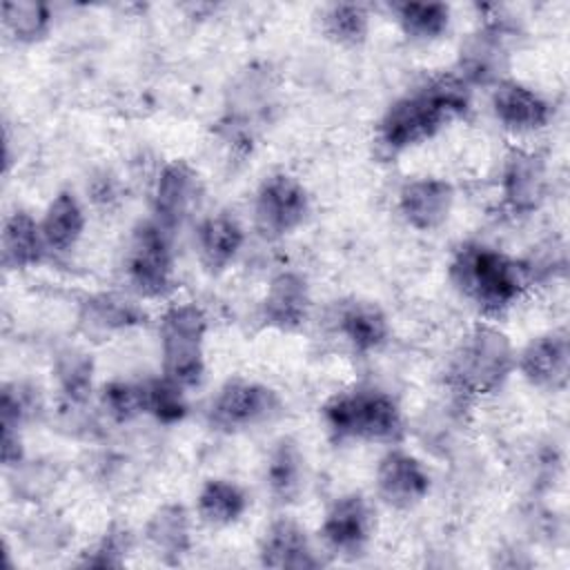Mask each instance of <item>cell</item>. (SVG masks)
Wrapping results in <instances>:
<instances>
[{"label": "cell", "mask_w": 570, "mask_h": 570, "mask_svg": "<svg viewBox=\"0 0 570 570\" xmlns=\"http://www.w3.org/2000/svg\"><path fill=\"white\" fill-rule=\"evenodd\" d=\"M249 508L245 488L232 479H207L196 494V514L203 523L227 528L238 523Z\"/></svg>", "instance_id": "cell-27"}, {"label": "cell", "mask_w": 570, "mask_h": 570, "mask_svg": "<svg viewBox=\"0 0 570 570\" xmlns=\"http://www.w3.org/2000/svg\"><path fill=\"white\" fill-rule=\"evenodd\" d=\"M510 27L505 18L490 16L479 24L459 49V78L472 85L494 87L499 80L508 78L510 65Z\"/></svg>", "instance_id": "cell-11"}, {"label": "cell", "mask_w": 570, "mask_h": 570, "mask_svg": "<svg viewBox=\"0 0 570 570\" xmlns=\"http://www.w3.org/2000/svg\"><path fill=\"white\" fill-rule=\"evenodd\" d=\"M142 305L118 292H89L78 303V325L87 336L109 338L142 325Z\"/></svg>", "instance_id": "cell-22"}, {"label": "cell", "mask_w": 570, "mask_h": 570, "mask_svg": "<svg viewBox=\"0 0 570 570\" xmlns=\"http://www.w3.org/2000/svg\"><path fill=\"white\" fill-rule=\"evenodd\" d=\"M374 488L376 497L387 508L412 510L428 499L432 490V476L416 454L392 445L376 463Z\"/></svg>", "instance_id": "cell-13"}, {"label": "cell", "mask_w": 570, "mask_h": 570, "mask_svg": "<svg viewBox=\"0 0 570 570\" xmlns=\"http://www.w3.org/2000/svg\"><path fill=\"white\" fill-rule=\"evenodd\" d=\"M42 410L36 387L18 381H7L0 392V425L22 430Z\"/></svg>", "instance_id": "cell-34"}, {"label": "cell", "mask_w": 570, "mask_h": 570, "mask_svg": "<svg viewBox=\"0 0 570 570\" xmlns=\"http://www.w3.org/2000/svg\"><path fill=\"white\" fill-rule=\"evenodd\" d=\"M0 454L4 470H16L27 461L24 443H22V430L2 428V441H0Z\"/></svg>", "instance_id": "cell-36"}, {"label": "cell", "mask_w": 570, "mask_h": 570, "mask_svg": "<svg viewBox=\"0 0 570 570\" xmlns=\"http://www.w3.org/2000/svg\"><path fill=\"white\" fill-rule=\"evenodd\" d=\"M523 381L543 392H563L570 374V338L566 327L532 336L519 352L517 365Z\"/></svg>", "instance_id": "cell-15"}, {"label": "cell", "mask_w": 570, "mask_h": 570, "mask_svg": "<svg viewBox=\"0 0 570 570\" xmlns=\"http://www.w3.org/2000/svg\"><path fill=\"white\" fill-rule=\"evenodd\" d=\"M142 387V414H149L154 421L163 425H176L180 423L187 412L189 403L180 385L169 381L167 376H154L140 381Z\"/></svg>", "instance_id": "cell-32"}, {"label": "cell", "mask_w": 570, "mask_h": 570, "mask_svg": "<svg viewBox=\"0 0 570 570\" xmlns=\"http://www.w3.org/2000/svg\"><path fill=\"white\" fill-rule=\"evenodd\" d=\"M96 365L91 354L80 347H65L53 358V381L67 407H85L94 394Z\"/></svg>", "instance_id": "cell-28"}, {"label": "cell", "mask_w": 570, "mask_h": 570, "mask_svg": "<svg viewBox=\"0 0 570 570\" xmlns=\"http://www.w3.org/2000/svg\"><path fill=\"white\" fill-rule=\"evenodd\" d=\"M374 525L372 503L361 492H347L327 505L318 534L330 552L358 557L372 541Z\"/></svg>", "instance_id": "cell-14"}, {"label": "cell", "mask_w": 570, "mask_h": 570, "mask_svg": "<svg viewBox=\"0 0 570 570\" xmlns=\"http://www.w3.org/2000/svg\"><path fill=\"white\" fill-rule=\"evenodd\" d=\"M265 485L274 503L292 505L305 488V454L292 436H281L265 459Z\"/></svg>", "instance_id": "cell-25"}, {"label": "cell", "mask_w": 570, "mask_h": 570, "mask_svg": "<svg viewBox=\"0 0 570 570\" xmlns=\"http://www.w3.org/2000/svg\"><path fill=\"white\" fill-rule=\"evenodd\" d=\"M245 245V227L229 209L207 214L196 227V256L209 276L227 272Z\"/></svg>", "instance_id": "cell-21"}, {"label": "cell", "mask_w": 570, "mask_h": 570, "mask_svg": "<svg viewBox=\"0 0 570 570\" xmlns=\"http://www.w3.org/2000/svg\"><path fill=\"white\" fill-rule=\"evenodd\" d=\"M517 350L494 323L472 325L456 343L448 363V385L461 399H483L499 392L512 376Z\"/></svg>", "instance_id": "cell-4"}, {"label": "cell", "mask_w": 570, "mask_h": 570, "mask_svg": "<svg viewBox=\"0 0 570 570\" xmlns=\"http://www.w3.org/2000/svg\"><path fill=\"white\" fill-rule=\"evenodd\" d=\"M281 396L267 383L247 376L227 379L207 405V425L220 434H236L272 421L281 412Z\"/></svg>", "instance_id": "cell-7"}, {"label": "cell", "mask_w": 570, "mask_h": 570, "mask_svg": "<svg viewBox=\"0 0 570 570\" xmlns=\"http://www.w3.org/2000/svg\"><path fill=\"white\" fill-rule=\"evenodd\" d=\"M490 107L497 122L514 136L537 134L554 116L552 102L541 91L514 78H503L492 87Z\"/></svg>", "instance_id": "cell-16"}, {"label": "cell", "mask_w": 570, "mask_h": 570, "mask_svg": "<svg viewBox=\"0 0 570 570\" xmlns=\"http://www.w3.org/2000/svg\"><path fill=\"white\" fill-rule=\"evenodd\" d=\"M207 314L196 301L167 303L158 316L163 376H167L183 390L198 387L207 372Z\"/></svg>", "instance_id": "cell-5"}, {"label": "cell", "mask_w": 570, "mask_h": 570, "mask_svg": "<svg viewBox=\"0 0 570 570\" xmlns=\"http://www.w3.org/2000/svg\"><path fill=\"white\" fill-rule=\"evenodd\" d=\"M0 256L7 272L33 269L49 256L40 220L27 209H16L4 216L0 232Z\"/></svg>", "instance_id": "cell-23"}, {"label": "cell", "mask_w": 570, "mask_h": 570, "mask_svg": "<svg viewBox=\"0 0 570 570\" xmlns=\"http://www.w3.org/2000/svg\"><path fill=\"white\" fill-rule=\"evenodd\" d=\"M448 276L452 287L485 316L508 312L530 287L523 261L476 240L454 249Z\"/></svg>", "instance_id": "cell-2"}, {"label": "cell", "mask_w": 570, "mask_h": 570, "mask_svg": "<svg viewBox=\"0 0 570 570\" xmlns=\"http://www.w3.org/2000/svg\"><path fill=\"white\" fill-rule=\"evenodd\" d=\"M309 191L289 171H274L261 180L254 194V227L265 240L294 234L309 216Z\"/></svg>", "instance_id": "cell-9"}, {"label": "cell", "mask_w": 570, "mask_h": 570, "mask_svg": "<svg viewBox=\"0 0 570 570\" xmlns=\"http://www.w3.org/2000/svg\"><path fill=\"white\" fill-rule=\"evenodd\" d=\"M100 407L114 423H129L142 414V387L140 381L111 379L100 392Z\"/></svg>", "instance_id": "cell-35"}, {"label": "cell", "mask_w": 570, "mask_h": 570, "mask_svg": "<svg viewBox=\"0 0 570 570\" xmlns=\"http://www.w3.org/2000/svg\"><path fill=\"white\" fill-rule=\"evenodd\" d=\"M125 278L140 301H165L176 285L174 236L151 218L140 220L125 252Z\"/></svg>", "instance_id": "cell-6"}, {"label": "cell", "mask_w": 570, "mask_h": 570, "mask_svg": "<svg viewBox=\"0 0 570 570\" xmlns=\"http://www.w3.org/2000/svg\"><path fill=\"white\" fill-rule=\"evenodd\" d=\"M370 9L361 2H334L321 18L323 33L341 47H361L370 36Z\"/></svg>", "instance_id": "cell-31"}, {"label": "cell", "mask_w": 570, "mask_h": 570, "mask_svg": "<svg viewBox=\"0 0 570 570\" xmlns=\"http://www.w3.org/2000/svg\"><path fill=\"white\" fill-rule=\"evenodd\" d=\"M550 169L548 160L528 147H512L499 169L501 205L512 216H530L548 198Z\"/></svg>", "instance_id": "cell-10"}, {"label": "cell", "mask_w": 570, "mask_h": 570, "mask_svg": "<svg viewBox=\"0 0 570 570\" xmlns=\"http://www.w3.org/2000/svg\"><path fill=\"white\" fill-rule=\"evenodd\" d=\"M454 185L441 176H416L401 185L396 209L407 227L430 234L441 229L454 209Z\"/></svg>", "instance_id": "cell-17"}, {"label": "cell", "mask_w": 570, "mask_h": 570, "mask_svg": "<svg viewBox=\"0 0 570 570\" xmlns=\"http://www.w3.org/2000/svg\"><path fill=\"white\" fill-rule=\"evenodd\" d=\"M2 29L18 45H36L45 40L53 27V13L47 2L7 0L0 7Z\"/></svg>", "instance_id": "cell-30"}, {"label": "cell", "mask_w": 570, "mask_h": 570, "mask_svg": "<svg viewBox=\"0 0 570 570\" xmlns=\"http://www.w3.org/2000/svg\"><path fill=\"white\" fill-rule=\"evenodd\" d=\"M334 330L341 341L356 354L370 356L387 345L392 327L385 309L367 298H350L338 303Z\"/></svg>", "instance_id": "cell-19"}, {"label": "cell", "mask_w": 570, "mask_h": 570, "mask_svg": "<svg viewBox=\"0 0 570 570\" xmlns=\"http://www.w3.org/2000/svg\"><path fill=\"white\" fill-rule=\"evenodd\" d=\"M258 561L276 570H309L321 566L307 530L292 517H276L267 523L258 539Z\"/></svg>", "instance_id": "cell-20"}, {"label": "cell", "mask_w": 570, "mask_h": 570, "mask_svg": "<svg viewBox=\"0 0 570 570\" xmlns=\"http://www.w3.org/2000/svg\"><path fill=\"white\" fill-rule=\"evenodd\" d=\"M38 220L49 254H69L76 249L87 227L85 207L71 189H60L51 196Z\"/></svg>", "instance_id": "cell-26"}, {"label": "cell", "mask_w": 570, "mask_h": 570, "mask_svg": "<svg viewBox=\"0 0 570 570\" xmlns=\"http://www.w3.org/2000/svg\"><path fill=\"white\" fill-rule=\"evenodd\" d=\"M312 314V289L305 274L281 269L272 276L258 303V316L265 327L276 332H298Z\"/></svg>", "instance_id": "cell-18"}, {"label": "cell", "mask_w": 570, "mask_h": 570, "mask_svg": "<svg viewBox=\"0 0 570 570\" xmlns=\"http://www.w3.org/2000/svg\"><path fill=\"white\" fill-rule=\"evenodd\" d=\"M145 541L163 563H180L194 543L187 508L176 501L158 505L145 523Z\"/></svg>", "instance_id": "cell-24"}, {"label": "cell", "mask_w": 570, "mask_h": 570, "mask_svg": "<svg viewBox=\"0 0 570 570\" xmlns=\"http://www.w3.org/2000/svg\"><path fill=\"white\" fill-rule=\"evenodd\" d=\"M392 11L401 33L412 42L441 40L452 24V7L445 2H399Z\"/></svg>", "instance_id": "cell-29"}, {"label": "cell", "mask_w": 570, "mask_h": 570, "mask_svg": "<svg viewBox=\"0 0 570 570\" xmlns=\"http://www.w3.org/2000/svg\"><path fill=\"white\" fill-rule=\"evenodd\" d=\"M200 194V176L187 160L174 158L165 163L158 169L151 187V220L169 236H176V232L194 214Z\"/></svg>", "instance_id": "cell-12"}, {"label": "cell", "mask_w": 570, "mask_h": 570, "mask_svg": "<svg viewBox=\"0 0 570 570\" xmlns=\"http://www.w3.org/2000/svg\"><path fill=\"white\" fill-rule=\"evenodd\" d=\"M470 109V87L456 76H434L392 100L376 122V142L387 156L434 138Z\"/></svg>", "instance_id": "cell-1"}, {"label": "cell", "mask_w": 570, "mask_h": 570, "mask_svg": "<svg viewBox=\"0 0 570 570\" xmlns=\"http://www.w3.org/2000/svg\"><path fill=\"white\" fill-rule=\"evenodd\" d=\"M321 421L338 443L396 445L405 434L401 405L390 392L374 385L334 392L321 405Z\"/></svg>", "instance_id": "cell-3"}, {"label": "cell", "mask_w": 570, "mask_h": 570, "mask_svg": "<svg viewBox=\"0 0 570 570\" xmlns=\"http://www.w3.org/2000/svg\"><path fill=\"white\" fill-rule=\"evenodd\" d=\"M134 550V532L127 523L114 521L107 525V530L100 534V539L94 541L82 552L80 566L87 568H120L127 563V557Z\"/></svg>", "instance_id": "cell-33"}, {"label": "cell", "mask_w": 570, "mask_h": 570, "mask_svg": "<svg viewBox=\"0 0 570 570\" xmlns=\"http://www.w3.org/2000/svg\"><path fill=\"white\" fill-rule=\"evenodd\" d=\"M272 105L274 80L269 71L252 67L229 89V98L218 120L220 138L240 154L249 151L261 127L269 118Z\"/></svg>", "instance_id": "cell-8"}]
</instances>
